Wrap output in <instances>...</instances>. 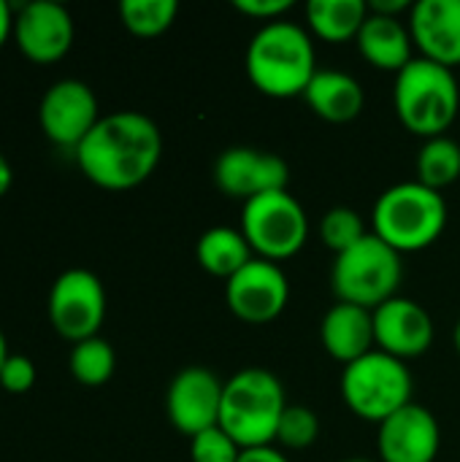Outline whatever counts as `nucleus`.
Instances as JSON below:
<instances>
[{
  "mask_svg": "<svg viewBox=\"0 0 460 462\" xmlns=\"http://www.w3.org/2000/svg\"><path fill=\"white\" fill-rule=\"evenodd\" d=\"M447 225V203L420 181L388 187L371 211V233L399 254L434 246Z\"/></svg>",
  "mask_w": 460,
  "mask_h": 462,
  "instance_id": "20e7f679",
  "label": "nucleus"
},
{
  "mask_svg": "<svg viewBox=\"0 0 460 462\" xmlns=\"http://www.w3.org/2000/svg\"><path fill=\"white\" fill-rule=\"evenodd\" d=\"M393 108L399 122L420 138L445 135L460 111V87L455 73L426 57H415L396 73Z\"/></svg>",
  "mask_w": 460,
  "mask_h": 462,
  "instance_id": "39448f33",
  "label": "nucleus"
},
{
  "mask_svg": "<svg viewBox=\"0 0 460 462\" xmlns=\"http://www.w3.org/2000/svg\"><path fill=\"white\" fill-rule=\"evenodd\" d=\"M453 346H455V352H458L460 357V322L455 325V333H453Z\"/></svg>",
  "mask_w": 460,
  "mask_h": 462,
  "instance_id": "c9c22d12",
  "label": "nucleus"
},
{
  "mask_svg": "<svg viewBox=\"0 0 460 462\" xmlns=\"http://www.w3.org/2000/svg\"><path fill=\"white\" fill-rule=\"evenodd\" d=\"M320 436V420L309 406H287L277 430V441L285 449H309Z\"/></svg>",
  "mask_w": 460,
  "mask_h": 462,
  "instance_id": "bb28decb",
  "label": "nucleus"
},
{
  "mask_svg": "<svg viewBox=\"0 0 460 462\" xmlns=\"http://www.w3.org/2000/svg\"><path fill=\"white\" fill-rule=\"evenodd\" d=\"M304 100L320 119L344 125L363 111L366 95L355 76L342 70H317L304 92Z\"/></svg>",
  "mask_w": 460,
  "mask_h": 462,
  "instance_id": "aec40b11",
  "label": "nucleus"
},
{
  "mask_svg": "<svg viewBox=\"0 0 460 462\" xmlns=\"http://www.w3.org/2000/svg\"><path fill=\"white\" fill-rule=\"evenodd\" d=\"M68 368H70V376L79 384H84V387H100V384H106L114 376V368H117L114 346L106 338H100V336L87 338V341H79L70 349Z\"/></svg>",
  "mask_w": 460,
  "mask_h": 462,
  "instance_id": "b1692460",
  "label": "nucleus"
},
{
  "mask_svg": "<svg viewBox=\"0 0 460 462\" xmlns=\"http://www.w3.org/2000/svg\"><path fill=\"white\" fill-rule=\"evenodd\" d=\"M49 322L65 341L79 344L95 338L106 319L103 282L87 268H70L60 273L49 290Z\"/></svg>",
  "mask_w": 460,
  "mask_h": 462,
  "instance_id": "1a4fd4ad",
  "label": "nucleus"
},
{
  "mask_svg": "<svg viewBox=\"0 0 460 462\" xmlns=\"http://www.w3.org/2000/svg\"><path fill=\"white\" fill-rule=\"evenodd\" d=\"M163 157L160 127L138 111L100 116L92 133L79 143L76 162L100 189L125 192L144 184Z\"/></svg>",
  "mask_w": 460,
  "mask_h": 462,
  "instance_id": "f257e3e1",
  "label": "nucleus"
},
{
  "mask_svg": "<svg viewBox=\"0 0 460 462\" xmlns=\"http://www.w3.org/2000/svg\"><path fill=\"white\" fill-rule=\"evenodd\" d=\"M369 16L366 0H312L306 5L309 30L328 43H347L358 38Z\"/></svg>",
  "mask_w": 460,
  "mask_h": 462,
  "instance_id": "4be33fe9",
  "label": "nucleus"
},
{
  "mask_svg": "<svg viewBox=\"0 0 460 462\" xmlns=\"http://www.w3.org/2000/svg\"><path fill=\"white\" fill-rule=\"evenodd\" d=\"M317 73L312 35L296 22L263 24L247 46V76L268 97H296L306 92Z\"/></svg>",
  "mask_w": 460,
  "mask_h": 462,
  "instance_id": "f03ea898",
  "label": "nucleus"
},
{
  "mask_svg": "<svg viewBox=\"0 0 460 462\" xmlns=\"http://www.w3.org/2000/svg\"><path fill=\"white\" fill-rule=\"evenodd\" d=\"M38 374H35V363L24 355H11L0 371V387L8 395H24L33 390Z\"/></svg>",
  "mask_w": 460,
  "mask_h": 462,
  "instance_id": "c85d7f7f",
  "label": "nucleus"
},
{
  "mask_svg": "<svg viewBox=\"0 0 460 462\" xmlns=\"http://www.w3.org/2000/svg\"><path fill=\"white\" fill-rule=\"evenodd\" d=\"M287 406L285 387L271 371L241 368L225 382L220 428L241 449L271 447Z\"/></svg>",
  "mask_w": 460,
  "mask_h": 462,
  "instance_id": "7ed1b4c3",
  "label": "nucleus"
},
{
  "mask_svg": "<svg viewBox=\"0 0 460 462\" xmlns=\"http://www.w3.org/2000/svg\"><path fill=\"white\" fill-rule=\"evenodd\" d=\"M290 168L282 157L252 146H233L214 162V184L236 200H252L266 192L287 189Z\"/></svg>",
  "mask_w": 460,
  "mask_h": 462,
  "instance_id": "4468645a",
  "label": "nucleus"
},
{
  "mask_svg": "<svg viewBox=\"0 0 460 462\" xmlns=\"http://www.w3.org/2000/svg\"><path fill=\"white\" fill-rule=\"evenodd\" d=\"M323 349L342 365H350L377 349L374 341V311L336 303L325 311L320 322Z\"/></svg>",
  "mask_w": 460,
  "mask_h": 462,
  "instance_id": "a211bd4d",
  "label": "nucleus"
},
{
  "mask_svg": "<svg viewBox=\"0 0 460 462\" xmlns=\"http://www.w3.org/2000/svg\"><path fill=\"white\" fill-rule=\"evenodd\" d=\"M222 390L225 382H220L209 368L190 365L179 371L165 393V414L171 425L187 439H195L198 433L217 428Z\"/></svg>",
  "mask_w": 460,
  "mask_h": 462,
  "instance_id": "ddd939ff",
  "label": "nucleus"
},
{
  "mask_svg": "<svg viewBox=\"0 0 460 462\" xmlns=\"http://www.w3.org/2000/svg\"><path fill=\"white\" fill-rule=\"evenodd\" d=\"M14 14H16V8L8 0H0V49L14 35Z\"/></svg>",
  "mask_w": 460,
  "mask_h": 462,
  "instance_id": "473e14b6",
  "label": "nucleus"
},
{
  "mask_svg": "<svg viewBox=\"0 0 460 462\" xmlns=\"http://www.w3.org/2000/svg\"><path fill=\"white\" fill-rule=\"evenodd\" d=\"M241 447L217 425L211 430L198 433L195 439H190V457L192 462H239L241 457Z\"/></svg>",
  "mask_w": 460,
  "mask_h": 462,
  "instance_id": "cd10ccee",
  "label": "nucleus"
},
{
  "mask_svg": "<svg viewBox=\"0 0 460 462\" xmlns=\"http://www.w3.org/2000/svg\"><path fill=\"white\" fill-rule=\"evenodd\" d=\"M344 462H371V460H363V457H352V460H344Z\"/></svg>",
  "mask_w": 460,
  "mask_h": 462,
  "instance_id": "e433bc0d",
  "label": "nucleus"
},
{
  "mask_svg": "<svg viewBox=\"0 0 460 462\" xmlns=\"http://www.w3.org/2000/svg\"><path fill=\"white\" fill-rule=\"evenodd\" d=\"M409 32L420 54L445 68L460 65V0H418Z\"/></svg>",
  "mask_w": 460,
  "mask_h": 462,
  "instance_id": "f3484780",
  "label": "nucleus"
},
{
  "mask_svg": "<svg viewBox=\"0 0 460 462\" xmlns=\"http://www.w3.org/2000/svg\"><path fill=\"white\" fill-rule=\"evenodd\" d=\"M11 357V352H8V341H5V336H3V330H0V371H3V365H5V360Z\"/></svg>",
  "mask_w": 460,
  "mask_h": 462,
  "instance_id": "f704fd0d",
  "label": "nucleus"
},
{
  "mask_svg": "<svg viewBox=\"0 0 460 462\" xmlns=\"http://www.w3.org/2000/svg\"><path fill=\"white\" fill-rule=\"evenodd\" d=\"M439 447L442 430L437 417L415 401L388 417L377 433L382 462H437Z\"/></svg>",
  "mask_w": 460,
  "mask_h": 462,
  "instance_id": "2eb2a0df",
  "label": "nucleus"
},
{
  "mask_svg": "<svg viewBox=\"0 0 460 462\" xmlns=\"http://www.w3.org/2000/svg\"><path fill=\"white\" fill-rule=\"evenodd\" d=\"M374 341L380 352L407 363L431 349L434 319L418 300L396 295L374 311Z\"/></svg>",
  "mask_w": 460,
  "mask_h": 462,
  "instance_id": "dca6fc26",
  "label": "nucleus"
},
{
  "mask_svg": "<svg viewBox=\"0 0 460 462\" xmlns=\"http://www.w3.org/2000/svg\"><path fill=\"white\" fill-rule=\"evenodd\" d=\"M11 184H14V168H11L8 157L0 152V198H3V195H8Z\"/></svg>",
  "mask_w": 460,
  "mask_h": 462,
  "instance_id": "72a5a7b5",
  "label": "nucleus"
},
{
  "mask_svg": "<svg viewBox=\"0 0 460 462\" xmlns=\"http://www.w3.org/2000/svg\"><path fill=\"white\" fill-rule=\"evenodd\" d=\"M355 41L363 60L377 70L401 73L415 60V41L409 24H404L399 16H382L369 11Z\"/></svg>",
  "mask_w": 460,
  "mask_h": 462,
  "instance_id": "6ab92c4d",
  "label": "nucleus"
},
{
  "mask_svg": "<svg viewBox=\"0 0 460 462\" xmlns=\"http://www.w3.org/2000/svg\"><path fill=\"white\" fill-rule=\"evenodd\" d=\"M401 276V254L380 241L374 233H369L361 244L333 260L331 290L339 303L377 311L382 303L396 298Z\"/></svg>",
  "mask_w": 460,
  "mask_h": 462,
  "instance_id": "423d86ee",
  "label": "nucleus"
},
{
  "mask_svg": "<svg viewBox=\"0 0 460 462\" xmlns=\"http://www.w3.org/2000/svg\"><path fill=\"white\" fill-rule=\"evenodd\" d=\"M366 236H369V230L363 225V217L352 208L336 206V208L325 211V217L320 219V241L336 257L344 254L347 249H352L355 244H361Z\"/></svg>",
  "mask_w": 460,
  "mask_h": 462,
  "instance_id": "a878e982",
  "label": "nucleus"
},
{
  "mask_svg": "<svg viewBox=\"0 0 460 462\" xmlns=\"http://www.w3.org/2000/svg\"><path fill=\"white\" fill-rule=\"evenodd\" d=\"M38 122H41L43 135L52 143L76 152L79 143L100 122L98 97H95V92L84 81H79V79H60L41 97Z\"/></svg>",
  "mask_w": 460,
  "mask_h": 462,
  "instance_id": "9d476101",
  "label": "nucleus"
},
{
  "mask_svg": "<svg viewBox=\"0 0 460 462\" xmlns=\"http://www.w3.org/2000/svg\"><path fill=\"white\" fill-rule=\"evenodd\" d=\"M412 374L404 360H396L380 349L344 365L342 398L347 409L366 420L382 425L388 417L412 403Z\"/></svg>",
  "mask_w": 460,
  "mask_h": 462,
  "instance_id": "0eeeda50",
  "label": "nucleus"
},
{
  "mask_svg": "<svg viewBox=\"0 0 460 462\" xmlns=\"http://www.w3.org/2000/svg\"><path fill=\"white\" fill-rule=\"evenodd\" d=\"M233 8L249 19H260L263 24H271L279 22V16L293 8V0H233Z\"/></svg>",
  "mask_w": 460,
  "mask_h": 462,
  "instance_id": "c756f323",
  "label": "nucleus"
},
{
  "mask_svg": "<svg viewBox=\"0 0 460 462\" xmlns=\"http://www.w3.org/2000/svg\"><path fill=\"white\" fill-rule=\"evenodd\" d=\"M241 233L255 257L282 263L296 257L309 238V219L304 206L287 192H266L244 203Z\"/></svg>",
  "mask_w": 460,
  "mask_h": 462,
  "instance_id": "6e6552de",
  "label": "nucleus"
},
{
  "mask_svg": "<svg viewBox=\"0 0 460 462\" xmlns=\"http://www.w3.org/2000/svg\"><path fill=\"white\" fill-rule=\"evenodd\" d=\"M415 168H418L420 184L442 192L445 187L455 184L460 179V143L447 135L428 138L423 149L418 152Z\"/></svg>",
  "mask_w": 460,
  "mask_h": 462,
  "instance_id": "5701e85b",
  "label": "nucleus"
},
{
  "mask_svg": "<svg viewBox=\"0 0 460 462\" xmlns=\"http://www.w3.org/2000/svg\"><path fill=\"white\" fill-rule=\"evenodd\" d=\"M195 260H198V265L209 276H217V279L228 282L247 263L255 260V252H252V246H249V241L244 238L241 230L220 225V227L206 230L198 238V244H195Z\"/></svg>",
  "mask_w": 460,
  "mask_h": 462,
  "instance_id": "412c9836",
  "label": "nucleus"
},
{
  "mask_svg": "<svg viewBox=\"0 0 460 462\" xmlns=\"http://www.w3.org/2000/svg\"><path fill=\"white\" fill-rule=\"evenodd\" d=\"M239 462H290L279 449L274 447H258V449H244Z\"/></svg>",
  "mask_w": 460,
  "mask_h": 462,
  "instance_id": "2f4dec72",
  "label": "nucleus"
},
{
  "mask_svg": "<svg viewBox=\"0 0 460 462\" xmlns=\"http://www.w3.org/2000/svg\"><path fill=\"white\" fill-rule=\"evenodd\" d=\"M225 300L233 317L247 325L274 322L290 300V282L279 263L255 257L233 279L225 282Z\"/></svg>",
  "mask_w": 460,
  "mask_h": 462,
  "instance_id": "9b49d317",
  "label": "nucleus"
},
{
  "mask_svg": "<svg viewBox=\"0 0 460 462\" xmlns=\"http://www.w3.org/2000/svg\"><path fill=\"white\" fill-rule=\"evenodd\" d=\"M73 16L65 5L52 0H33L16 5L14 14V41L19 51L35 65L60 62L73 46Z\"/></svg>",
  "mask_w": 460,
  "mask_h": 462,
  "instance_id": "f8f14e48",
  "label": "nucleus"
},
{
  "mask_svg": "<svg viewBox=\"0 0 460 462\" xmlns=\"http://www.w3.org/2000/svg\"><path fill=\"white\" fill-rule=\"evenodd\" d=\"M179 14L176 0H122L119 19L127 32L138 38H157L163 35Z\"/></svg>",
  "mask_w": 460,
  "mask_h": 462,
  "instance_id": "393cba45",
  "label": "nucleus"
},
{
  "mask_svg": "<svg viewBox=\"0 0 460 462\" xmlns=\"http://www.w3.org/2000/svg\"><path fill=\"white\" fill-rule=\"evenodd\" d=\"M412 8H415L412 0H371L369 3V11L382 14V16H401V14H409Z\"/></svg>",
  "mask_w": 460,
  "mask_h": 462,
  "instance_id": "7c9ffc66",
  "label": "nucleus"
}]
</instances>
